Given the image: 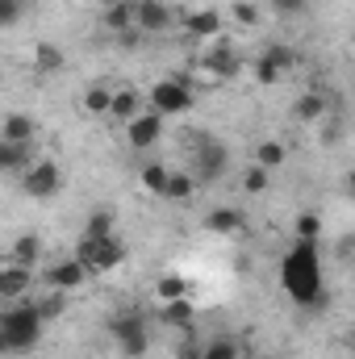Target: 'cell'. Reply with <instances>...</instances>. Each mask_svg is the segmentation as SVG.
Listing matches in <instances>:
<instances>
[{"label":"cell","mask_w":355,"mask_h":359,"mask_svg":"<svg viewBox=\"0 0 355 359\" xmlns=\"http://www.w3.org/2000/svg\"><path fill=\"white\" fill-rule=\"evenodd\" d=\"M67 59H63V50L55 46V42H38L34 46V72H42V76H51V72H59Z\"/></svg>","instance_id":"obj_21"},{"label":"cell","mask_w":355,"mask_h":359,"mask_svg":"<svg viewBox=\"0 0 355 359\" xmlns=\"http://www.w3.org/2000/svg\"><path fill=\"white\" fill-rule=\"evenodd\" d=\"M196 192V176L192 172H172V180H168V201H188Z\"/></svg>","instance_id":"obj_26"},{"label":"cell","mask_w":355,"mask_h":359,"mask_svg":"<svg viewBox=\"0 0 355 359\" xmlns=\"http://www.w3.org/2000/svg\"><path fill=\"white\" fill-rule=\"evenodd\" d=\"M138 180H142V188H147V192L168 196V180H172V172H168L163 163H147V168L138 172Z\"/></svg>","instance_id":"obj_23"},{"label":"cell","mask_w":355,"mask_h":359,"mask_svg":"<svg viewBox=\"0 0 355 359\" xmlns=\"http://www.w3.org/2000/svg\"><path fill=\"white\" fill-rule=\"evenodd\" d=\"M155 292H159V301H180V297H188V280L176 276V271H168V276L155 284Z\"/></svg>","instance_id":"obj_25"},{"label":"cell","mask_w":355,"mask_h":359,"mask_svg":"<svg viewBox=\"0 0 355 359\" xmlns=\"http://www.w3.org/2000/svg\"><path fill=\"white\" fill-rule=\"evenodd\" d=\"M42 326H46V318L38 313V305L29 301H13L8 309H4V318H0V343H4V351L8 355H21V351H34L38 347V339H42Z\"/></svg>","instance_id":"obj_2"},{"label":"cell","mask_w":355,"mask_h":359,"mask_svg":"<svg viewBox=\"0 0 355 359\" xmlns=\"http://www.w3.org/2000/svg\"><path fill=\"white\" fill-rule=\"evenodd\" d=\"M29 288H34V268L13 264V259L0 268V297H4V301H21Z\"/></svg>","instance_id":"obj_11"},{"label":"cell","mask_w":355,"mask_h":359,"mask_svg":"<svg viewBox=\"0 0 355 359\" xmlns=\"http://www.w3.org/2000/svg\"><path fill=\"white\" fill-rule=\"evenodd\" d=\"M318 234H322V217L318 213H297V238L318 243Z\"/></svg>","instance_id":"obj_32"},{"label":"cell","mask_w":355,"mask_h":359,"mask_svg":"<svg viewBox=\"0 0 355 359\" xmlns=\"http://www.w3.org/2000/svg\"><path fill=\"white\" fill-rule=\"evenodd\" d=\"M192 88H188V76H172V80H159L151 88V109L155 113H188L192 109Z\"/></svg>","instance_id":"obj_5"},{"label":"cell","mask_w":355,"mask_h":359,"mask_svg":"<svg viewBox=\"0 0 355 359\" xmlns=\"http://www.w3.org/2000/svg\"><path fill=\"white\" fill-rule=\"evenodd\" d=\"M100 25H105L109 34L134 29V25H138V0H121V4H113V8H100Z\"/></svg>","instance_id":"obj_13"},{"label":"cell","mask_w":355,"mask_h":359,"mask_svg":"<svg viewBox=\"0 0 355 359\" xmlns=\"http://www.w3.org/2000/svg\"><path fill=\"white\" fill-rule=\"evenodd\" d=\"M138 113H142V92H138V88L113 92V113H109V117H117V121H126V126H130Z\"/></svg>","instance_id":"obj_19"},{"label":"cell","mask_w":355,"mask_h":359,"mask_svg":"<svg viewBox=\"0 0 355 359\" xmlns=\"http://www.w3.org/2000/svg\"><path fill=\"white\" fill-rule=\"evenodd\" d=\"M126 138H130V147L134 151H147V147H155L159 138H163V113H138L130 126H126Z\"/></svg>","instance_id":"obj_9"},{"label":"cell","mask_w":355,"mask_h":359,"mask_svg":"<svg viewBox=\"0 0 355 359\" xmlns=\"http://www.w3.org/2000/svg\"><path fill=\"white\" fill-rule=\"evenodd\" d=\"M351 251H355V234H347V238L339 243V255H351Z\"/></svg>","instance_id":"obj_40"},{"label":"cell","mask_w":355,"mask_h":359,"mask_svg":"<svg viewBox=\"0 0 355 359\" xmlns=\"http://www.w3.org/2000/svg\"><path fill=\"white\" fill-rule=\"evenodd\" d=\"M113 4H121V0H100V8H113Z\"/></svg>","instance_id":"obj_42"},{"label":"cell","mask_w":355,"mask_h":359,"mask_svg":"<svg viewBox=\"0 0 355 359\" xmlns=\"http://www.w3.org/2000/svg\"><path fill=\"white\" fill-rule=\"evenodd\" d=\"M38 255H42V238H38V234H21V238L13 243V251H8V259H13V264H25V268H34Z\"/></svg>","instance_id":"obj_22"},{"label":"cell","mask_w":355,"mask_h":359,"mask_svg":"<svg viewBox=\"0 0 355 359\" xmlns=\"http://www.w3.org/2000/svg\"><path fill=\"white\" fill-rule=\"evenodd\" d=\"M84 113H92V117L113 113V92L105 88V84H92V88L84 92Z\"/></svg>","instance_id":"obj_24"},{"label":"cell","mask_w":355,"mask_h":359,"mask_svg":"<svg viewBox=\"0 0 355 359\" xmlns=\"http://www.w3.org/2000/svg\"><path fill=\"white\" fill-rule=\"evenodd\" d=\"M34 134H38V126L29 113H8L0 126V142H34Z\"/></svg>","instance_id":"obj_15"},{"label":"cell","mask_w":355,"mask_h":359,"mask_svg":"<svg viewBox=\"0 0 355 359\" xmlns=\"http://www.w3.org/2000/svg\"><path fill=\"white\" fill-rule=\"evenodd\" d=\"M201 359H239V343L234 339H209Z\"/></svg>","instance_id":"obj_31"},{"label":"cell","mask_w":355,"mask_h":359,"mask_svg":"<svg viewBox=\"0 0 355 359\" xmlns=\"http://www.w3.org/2000/svg\"><path fill=\"white\" fill-rule=\"evenodd\" d=\"M29 147L34 142H0V168L13 176V172H21V168H34L29 163Z\"/></svg>","instance_id":"obj_20"},{"label":"cell","mask_w":355,"mask_h":359,"mask_svg":"<svg viewBox=\"0 0 355 359\" xmlns=\"http://www.w3.org/2000/svg\"><path fill=\"white\" fill-rule=\"evenodd\" d=\"M92 271H88V264L84 259H59L55 268H46V288H59V292H76L84 280H88Z\"/></svg>","instance_id":"obj_8"},{"label":"cell","mask_w":355,"mask_h":359,"mask_svg":"<svg viewBox=\"0 0 355 359\" xmlns=\"http://www.w3.org/2000/svg\"><path fill=\"white\" fill-rule=\"evenodd\" d=\"M59 184H63V168H59L55 159H34V168H25V180H21V188H25L34 201L55 196Z\"/></svg>","instance_id":"obj_7"},{"label":"cell","mask_w":355,"mask_h":359,"mask_svg":"<svg viewBox=\"0 0 355 359\" xmlns=\"http://www.w3.org/2000/svg\"><path fill=\"white\" fill-rule=\"evenodd\" d=\"M326 109H330L326 92H301V96L293 100V113H297V121H318V117H326Z\"/></svg>","instance_id":"obj_18"},{"label":"cell","mask_w":355,"mask_h":359,"mask_svg":"<svg viewBox=\"0 0 355 359\" xmlns=\"http://www.w3.org/2000/svg\"><path fill=\"white\" fill-rule=\"evenodd\" d=\"M255 163H260V168H267V172H276V168L284 163V147H280V142H272V138H267V142H260V147H255Z\"/></svg>","instance_id":"obj_27"},{"label":"cell","mask_w":355,"mask_h":359,"mask_svg":"<svg viewBox=\"0 0 355 359\" xmlns=\"http://www.w3.org/2000/svg\"><path fill=\"white\" fill-rule=\"evenodd\" d=\"M280 284H284L288 301H293V305H301V309H318V305L326 301L318 243L297 238V247H293V251L284 255V264H280Z\"/></svg>","instance_id":"obj_1"},{"label":"cell","mask_w":355,"mask_h":359,"mask_svg":"<svg viewBox=\"0 0 355 359\" xmlns=\"http://www.w3.org/2000/svg\"><path fill=\"white\" fill-rule=\"evenodd\" d=\"M267 176H272L267 168H260V163H251V168L243 172V188H247L251 196H260V192H267V184H272Z\"/></svg>","instance_id":"obj_29"},{"label":"cell","mask_w":355,"mask_h":359,"mask_svg":"<svg viewBox=\"0 0 355 359\" xmlns=\"http://www.w3.org/2000/svg\"><path fill=\"white\" fill-rule=\"evenodd\" d=\"M76 259H84L88 271H113L121 259H126V247H121V238L113 234V238H80V247H76Z\"/></svg>","instance_id":"obj_4"},{"label":"cell","mask_w":355,"mask_h":359,"mask_svg":"<svg viewBox=\"0 0 355 359\" xmlns=\"http://www.w3.org/2000/svg\"><path fill=\"white\" fill-rule=\"evenodd\" d=\"M201 355H205V343H196V339H192V330H188V334H184V343L176 347V359H201Z\"/></svg>","instance_id":"obj_37"},{"label":"cell","mask_w":355,"mask_h":359,"mask_svg":"<svg viewBox=\"0 0 355 359\" xmlns=\"http://www.w3.org/2000/svg\"><path fill=\"white\" fill-rule=\"evenodd\" d=\"M21 17V0H0V25H17Z\"/></svg>","instance_id":"obj_39"},{"label":"cell","mask_w":355,"mask_h":359,"mask_svg":"<svg viewBox=\"0 0 355 359\" xmlns=\"http://www.w3.org/2000/svg\"><path fill=\"white\" fill-rule=\"evenodd\" d=\"M109 334L117 339V351L126 359H142L151 351V334H147V322L138 313H117L109 322Z\"/></svg>","instance_id":"obj_3"},{"label":"cell","mask_w":355,"mask_h":359,"mask_svg":"<svg viewBox=\"0 0 355 359\" xmlns=\"http://www.w3.org/2000/svg\"><path fill=\"white\" fill-rule=\"evenodd\" d=\"M172 21H176L172 4H163V0H138V29L142 34H168Z\"/></svg>","instance_id":"obj_10"},{"label":"cell","mask_w":355,"mask_h":359,"mask_svg":"<svg viewBox=\"0 0 355 359\" xmlns=\"http://www.w3.org/2000/svg\"><path fill=\"white\" fill-rule=\"evenodd\" d=\"M34 305H38V313H42L46 322H55V318L67 309V301H63V292H59V288H51V292H46L42 301H34Z\"/></svg>","instance_id":"obj_30"},{"label":"cell","mask_w":355,"mask_h":359,"mask_svg":"<svg viewBox=\"0 0 355 359\" xmlns=\"http://www.w3.org/2000/svg\"><path fill=\"white\" fill-rule=\"evenodd\" d=\"M280 76H284V67H276L267 55H260V63H255V80H260V84H280Z\"/></svg>","instance_id":"obj_34"},{"label":"cell","mask_w":355,"mask_h":359,"mask_svg":"<svg viewBox=\"0 0 355 359\" xmlns=\"http://www.w3.org/2000/svg\"><path fill=\"white\" fill-rule=\"evenodd\" d=\"M226 168H230V155H226V147L222 142H201L196 147V155H192V176L196 184H217V180L226 176Z\"/></svg>","instance_id":"obj_6"},{"label":"cell","mask_w":355,"mask_h":359,"mask_svg":"<svg viewBox=\"0 0 355 359\" xmlns=\"http://www.w3.org/2000/svg\"><path fill=\"white\" fill-rule=\"evenodd\" d=\"M205 230L209 234H239L243 230V213L230 209V205H217V209L205 213Z\"/></svg>","instance_id":"obj_16"},{"label":"cell","mask_w":355,"mask_h":359,"mask_svg":"<svg viewBox=\"0 0 355 359\" xmlns=\"http://www.w3.org/2000/svg\"><path fill=\"white\" fill-rule=\"evenodd\" d=\"M264 359H272V355H264Z\"/></svg>","instance_id":"obj_43"},{"label":"cell","mask_w":355,"mask_h":359,"mask_svg":"<svg viewBox=\"0 0 355 359\" xmlns=\"http://www.w3.org/2000/svg\"><path fill=\"white\" fill-rule=\"evenodd\" d=\"M142 38H147V34H142V29L134 25V29H126V34H117V46H121V50H138V46H142Z\"/></svg>","instance_id":"obj_38"},{"label":"cell","mask_w":355,"mask_h":359,"mask_svg":"<svg viewBox=\"0 0 355 359\" xmlns=\"http://www.w3.org/2000/svg\"><path fill=\"white\" fill-rule=\"evenodd\" d=\"M184 25H188L192 38H217L222 34V13L217 8H196V13L184 17Z\"/></svg>","instance_id":"obj_14"},{"label":"cell","mask_w":355,"mask_h":359,"mask_svg":"<svg viewBox=\"0 0 355 359\" xmlns=\"http://www.w3.org/2000/svg\"><path fill=\"white\" fill-rule=\"evenodd\" d=\"M309 8V0H272V13L276 17H301Z\"/></svg>","instance_id":"obj_35"},{"label":"cell","mask_w":355,"mask_h":359,"mask_svg":"<svg viewBox=\"0 0 355 359\" xmlns=\"http://www.w3.org/2000/svg\"><path fill=\"white\" fill-rule=\"evenodd\" d=\"M84 234L88 238H113V213L109 209H96L88 217V226H84Z\"/></svg>","instance_id":"obj_28"},{"label":"cell","mask_w":355,"mask_h":359,"mask_svg":"<svg viewBox=\"0 0 355 359\" xmlns=\"http://www.w3.org/2000/svg\"><path fill=\"white\" fill-rule=\"evenodd\" d=\"M234 21H239V25H260V8H255L251 0H239V4H234Z\"/></svg>","instance_id":"obj_36"},{"label":"cell","mask_w":355,"mask_h":359,"mask_svg":"<svg viewBox=\"0 0 355 359\" xmlns=\"http://www.w3.org/2000/svg\"><path fill=\"white\" fill-rule=\"evenodd\" d=\"M347 188H351V196H355V168L347 172Z\"/></svg>","instance_id":"obj_41"},{"label":"cell","mask_w":355,"mask_h":359,"mask_svg":"<svg viewBox=\"0 0 355 359\" xmlns=\"http://www.w3.org/2000/svg\"><path fill=\"white\" fill-rule=\"evenodd\" d=\"M264 55L272 59V63H276V67H284V72H288V67L297 63V55H293V50H288L284 42H267V50H264Z\"/></svg>","instance_id":"obj_33"},{"label":"cell","mask_w":355,"mask_h":359,"mask_svg":"<svg viewBox=\"0 0 355 359\" xmlns=\"http://www.w3.org/2000/svg\"><path fill=\"white\" fill-rule=\"evenodd\" d=\"M159 318H163V326H176V330H192V318H196V305H192L188 297H180V301H163V309H159Z\"/></svg>","instance_id":"obj_17"},{"label":"cell","mask_w":355,"mask_h":359,"mask_svg":"<svg viewBox=\"0 0 355 359\" xmlns=\"http://www.w3.org/2000/svg\"><path fill=\"white\" fill-rule=\"evenodd\" d=\"M205 72H209V76H217V80H234V76L243 72L239 50H234L230 42H217V46L205 55Z\"/></svg>","instance_id":"obj_12"}]
</instances>
